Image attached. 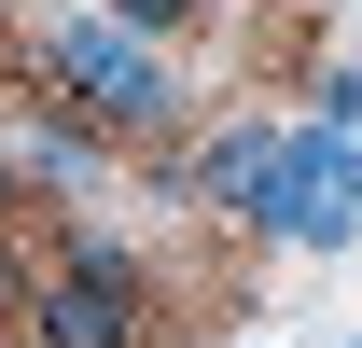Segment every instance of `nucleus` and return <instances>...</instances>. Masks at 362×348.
<instances>
[{
  "instance_id": "obj_5",
  "label": "nucleus",
  "mask_w": 362,
  "mask_h": 348,
  "mask_svg": "<svg viewBox=\"0 0 362 348\" xmlns=\"http://www.w3.org/2000/svg\"><path fill=\"white\" fill-rule=\"evenodd\" d=\"M14 168H28V195H84V181L112 168V139H98L84 112H56V98H28V126H14Z\"/></svg>"
},
{
  "instance_id": "obj_6",
  "label": "nucleus",
  "mask_w": 362,
  "mask_h": 348,
  "mask_svg": "<svg viewBox=\"0 0 362 348\" xmlns=\"http://www.w3.org/2000/svg\"><path fill=\"white\" fill-rule=\"evenodd\" d=\"M98 14H126L139 42H195V28H209V14H223V0H98Z\"/></svg>"
},
{
  "instance_id": "obj_8",
  "label": "nucleus",
  "mask_w": 362,
  "mask_h": 348,
  "mask_svg": "<svg viewBox=\"0 0 362 348\" xmlns=\"http://www.w3.org/2000/svg\"><path fill=\"white\" fill-rule=\"evenodd\" d=\"M320 126H362V56H334V70H320Z\"/></svg>"
},
{
  "instance_id": "obj_2",
  "label": "nucleus",
  "mask_w": 362,
  "mask_h": 348,
  "mask_svg": "<svg viewBox=\"0 0 362 348\" xmlns=\"http://www.w3.org/2000/svg\"><path fill=\"white\" fill-rule=\"evenodd\" d=\"M28 335L42 348H168V293L139 265L126 223H56L42 237V293H28Z\"/></svg>"
},
{
  "instance_id": "obj_10",
  "label": "nucleus",
  "mask_w": 362,
  "mask_h": 348,
  "mask_svg": "<svg viewBox=\"0 0 362 348\" xmlns=\"http://www.w3.org/2000/svg\"><path fill=\"white\" fill-rule=\"evenodd\" d=\"M279 14H320V0H279Z\"/></svg>"
},
{
  "instance_id": "obj_4",
  "label": "nucleus",
  "mask_w": 362,
  "mask_h": 348,
  "mask_svg": "<svg viewBox=\"0 0 362 348\" xmlns=\"http://www.w3.org/2000/svg\"><path fill=\"white\" fill-rule=\"evenodd\" d=\"M279 168H293V126H279V112H223V126L181 153V195L223 209V223H251V209L279 195Z\"/></svg>"
},
{
  "instance_id": "obj_3",
  "label": "nucleus",
  "mask_w": 362,
  "mask_h": 348,
  "mask_svg": "<svg viewBox=\"0 0 362 348\" xmlns=\"http://www.w3.org/2000/svg\"><path fill=\"white\" fill-rule=\"evenodd\" d=\"M251 237H279V251H349L362 237V126H293V168H279V195L251 209Z\"/></svg>"
},
{
  "instance_id": "obj_7",
  "label": "nucleus",
  "mask_w": 362,
  "mask_h": 348,
  "mask_svg": "<svg viewBox=\"0 0 362 348\" xmlns=\"http://www.w3.org/2000/svg\"><path fill=\"white\" fill-rule=\"evenodd\" d=\"M28 293H42V265H28V251H14V237H0V348L28 335Z\"/></svg>"
},
{
  "instance_id": "obj_9",
  "label": "nucleus",
  "mask_w": 362,
  "mask_h": 348,
  "mask_svg": "<svg viewBox=\"0 0 362 348\" xmlns=\"http://www.w3.org/2000/svg\"><path fill=\"white\" fill-rule=\"evenodd\" d=\"M28 223V168H14V139H0V237Z\"/></svg>"
},
{
  "instance_id": "obj_1",
  "label": "nucleus",
  "mask_w": 362,
  "mask_h": 348,
  "mask_svg": "<svg viewBox=\"0 0 362 348\" xmlns=\"http://www.w3.org/2000/svg\"><path fill=\"white\" fill-rule=\"evenodd\" d=\"M28 56H42V98L56 112H84L112 153H181V126H195V84H181V42H139L126 14H42L28 28Z\"/></svg>"
},
{
  "instance_id": "obj_12",
  "label": "nucleus",
  "mask_w": 362,
  "mask_h": 348,
  "mask_svg": "<svg viewBox=\"0 0 362 348\" xmlns=\"http://www.w3.org/2000/svg\"><path fill=\"white\" fill-rule=\"evenodd\" d=\"M28 348H42V335H28Z\"/></svg>"
},
{
  "instance_id": "obj_11",
  "label": "nucleus",
  "mask_w": 362,
  "mask_h": 348,
  "mask_svg": "<svg viewBox=\"0 0 362 348\" xmlns=\"http://www.w3.org/2000/svg\"><path fill=\"white\" fill-rule=\"evenodd\" d=\"M251 348H265V335H251Z\"/></svg>"
}]
</instances>
